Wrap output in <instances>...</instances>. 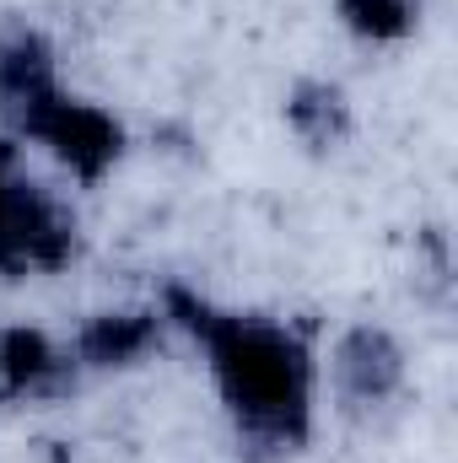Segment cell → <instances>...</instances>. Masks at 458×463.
Returning a JSON list of instances; mask_svg holds the SVG:
<instances>
[{"instance_id": "3957f363", "label": "cell", "mask_w": 458, "mask_h": 463, "mask_svg": "<svg viewBox=\"0 0 458 463\" xmlns=\"http://www.w3.org/2000/svg\"><path fill=\"white\" fill-rule=\"evenodd\" d=\"M81 222L71 200H60L22 156L16 140L0 135V280H43L76 264Z\"/></svg>"}, {"instance_id": "5b68a950", "label": "cell", "mask_w": 458, "mask_h": 463, "mask_svg": "<svg viewBox=\"0 0 458 463\" xmlns=\"http://www.w3.org/2000/svg\"><path fill=\"white\" fill-rule=\"evenodd\" d=\"M162 329L167 313L162 307H119V313H98L76 329L71 355L81 372H124V366H140L151 350L162 345Z\"/></svg>"}, {"instance_id": "52a82bcc", "label": "cell", "mask_w": 458, "mask_h": 463, "mask_svg": "<svg viewBox=\"0 0 458 463\" xmlns=\"http://www.w3.org/2000/svg\"><path fill=\"white\" fill-rule=\"evenodd\" d=\"M335 16L361 43H405L421 27V0H335Z\"/></svg>"}, {"instance_id": "277c9868", "label": "cell", "mask_w": 458, "mask_h": 463, "mask_svg": "<svg viewBox=\"0 0 458 463\" xmlns=\"http://www.w3.org/2000/svg\"><path fill=\"white\" fill-rule=\"evenodd\" d=\"M405 345L383 324H350L324 355V388L340 410H388L405 388Z\"/></svg>"}, {"instance_id": "6da1fadb", "label": "cell", "mask_w": 458, "mask_h": 463, "mask_svg": "<svg viewBox=\"0 0 458 463\" xmlns=\"http://www.w3.org/2000/svg\"><path fill=\"white\" fill-rule=\"evenodd\" d=\"M162 313L173 329L189 335L237 453L253 463H286L308 453L324 399V355L308 329L281 313L222 307L178 286L162 297Z\"/></svg>"}, {"instance_id": "7a4b0ae2", "label": "cell", "mask_w": 458, "mask_h": 463, "mask_svg": "<svg viewBox=\"0 0 458 463\" xmlns=\"http://www.w3.org/2000/svg\"><path fill=\"white\" fill-rule=\"evenodd\" d=\"M0 135L43 151L81 189H98L124 162V124L98 98L65 87L60 54L38 27L0 33Z\"/></svg>"}, {"instance_id": "8992f818", "label": "cell", "mask_w": 458, "mask_h": 463, "mask_svg": "<svg viewBox=\"0 0 458 463\" xmlns=\"http://www.w3.org/2000/svg\"><path fill=\"white\" fill-rule=\"evenodd\" d=\"M81 366L71 355V340H49L43 329H5L0 335V393L5 399H60L76 388Z\"/></svg>"}]
</instances>
